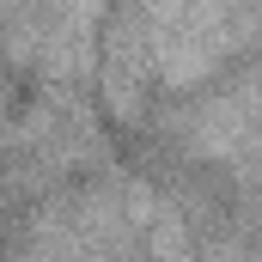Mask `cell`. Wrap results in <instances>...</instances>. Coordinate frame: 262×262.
<instances>
[{"mask_svg": "<svg viewBox=\"0 0 262 262\" xmlns=\"http://www.w3.org/2000/svg\"><path fill=\"white\" fill-rule=\"evenodd\" d=\"M140 18H146L152 73L171 92L201 85L226 55L262 37V12H238V6H146Z\"/></svg>", "mask_w": 262, "mask_h": 262, "instance_id": "obj_1", "label": "cell"}, {"mask_svg": "<svg viewBox=\"0 0 262 262\" xmlns=\"http://www.w3.org/2000/svg\"><path fill=\"white\" fill-rule=\"evenodd\" d=\"M104 12L92 6H25L0 12V43L25 67H43L49 79H92L98 73Z\"/></svg>", "mask_w": 262, "mask_h": 262, "instance_id": "obj_2", "label": "cell"}, {"mask_svg": "<svg viewBox=\"0 0 262 262\" xmlns=\"http://www.w3.org/2000/svg\"><path fill=\"white\" fill-rule=\"evenodd\" d=\"M146 262H195V244H189V226H183V213L177 207H152V220H146Z\"/></svg>", "mask_w": 262, "mask_h": 262, "instance_id": "obj_3", "label": "cell"}]
</instances>
